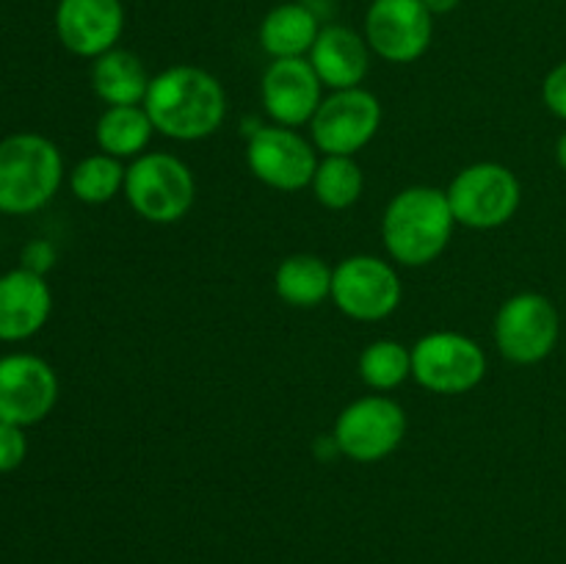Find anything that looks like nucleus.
I'll use <instances>...</instances> for the list:
<instances>
[{
  "label": "nucleus",
  "instance_id": "nucleus-1",
  "mask_svg": "<svg viewBox=\"0 0 566 564\" xmlns=\"http://www.w3.org/2000/svg\"><path fill=\"white\" fill-rule=\"evenodd\" d=\"M144 108L160 136L175 142H202L224 125L227 92L213 72L193 64H175L153 75Z\"/></svg>",
  "mask_w": 566,
  "mask_h": 564
},
{
  "label": "nucleus",
  "instance_id": "nucleus-2",
  "mask_svg": "<svg viewBox=\"0 0 566 564\" xmlns=\"http://www.w3.org/2000/svg\"><path fill=\"white\" fill-rule=\"evenodd\" d=\"M453 227L457 219L442 188L409 186L387 202L381 216V241L396 265L423 269L446 252Z\"/></svg>",
  "mask_w": 566,
  "mask_h": 564
},
{
  "label": "nucleus",
  "instance_id": "nucleus-3",
  "mask_svg": "<svg viewBox=\"0 0 566 564\" xmlns=\"http://www.w3.org/2000/svg\"><path fill=\"white\" fill-rule=\"evenodd\" d=\"M64 180L61 149L39 133L0 138V213L28 216L42 210Z\"/></svg>",
  "mask_w": 566,
  "mask_h": 564
},
{
  "label": "nucleus",
  "instance_id": "nucleus-4",
  "mask_svg": "<svg viewBox=\"0 0 566 564\" xmlns=\"http://www.w3.org/2000/svg\"><path fill=\"white\" fill-rule=\"evenodd\" d=\"M125 199L149 224H175L197 202L191 166L171 153H144L130 160L125 175Z\"/></svg>",
  "mask_w": 566,
  "mask_h": 564
},
{
  "label": "nucleus",
  "instance_id": "nucleus-5",
  "mask_svg": "<svg viewBox=\"0 0 566 564\" xmlns=\"http://www.w3.org/2000/svg\"><path fill=\"white\" fill-rule=\"evenodd\" d=\"M446 194L457 224L470 230H495L509 224L523 202V186L517 175L497 160L464 166Z\"/></svg>",
  "mask_w": 566,
  "mask_h": 564
},
{
  "label": "nucleus",
  "instance_id": "nucleus-6",
  "mask_svg": "<svg viewBox=\"0 0 566 564\" xmlns=\"http://www.w3.org/2000/svg\"><path fill=\"white\" fill-rule=\"evenodd\" d=\"M407 437V412L396 398L370 393L340 409L332 429V442L340 457L374 464L398 451Z\"/></svg>",
  "mask_w": 566,
  "mask_h": 564
},
{
  "label": "nucleus",
  "instance_id": "nucleus-7",
  "mask_svg": "<svg viewBox=\"0 0 566 564\" xmlns=\"http://www.w3.org/2000/svg\"><path fill=\"white\" fill-rule=\"evenodd\" d=\"M484 376V348L462 332H429L412 346V379L429 393L462 396V393L475 390Z\"/></svg>",
  "mask_w": 566,
  "mask_h": 564
},
{
  "label": "nucleus",
  "instance_id": "nucleus-8",
  "mask_svg": "<svg viewBox=\"0 0 566 564\" xmlns=\"http://www.w3.org/2000/svg\"><path fill=\"white\" fill-rule=\"evenodd\" d=\"M562 335V315L556 304L536 291H523L501 304L492 326L495 346L509 363L536 365L551 357Z\"/></svg>",
  "mask_w": 566,
  "mask_h": 564
},
{
  "label": "nucleus",
  "instance_id": "nucleus-9",
  "mask_svg": "<svg viewBox=\"0 0 566 564\" xmlns=\"http://www.w3.org/2000/svg\"><path fill=\"white\" fill-rule=\"evenodd\" d=\"M396 265L376 254H352L332 269V302L354 321H385L401 304Z\"/></svg>",
  "mask_w": 566,
  "mask_h": 564
},
{
  "label": "nucleus",
  "instance_id": "nucleus-10",
  "mask_svg": "<svg viewBox=\"0 0 566 564\" xmlns=\"http://www.w3.org/2000/svg\"><path fill=\"white\" fill-rule=\"evenodd\" d=\"M381 127V103L374 92L340 88L321 100L310 119V142L321 155H357L368 147Z\"/></svg>",
  "mask_w": 566,
  "mask_h": 564
},
{
  "label": "nucleus",
  "instance_id": "nucleus-11",
  "mask_svg": "<svg viewBox=\"0 0 566 564\" xmlns=\"http://www.w3.org/2000/svg\"><path fill=\"white\" fill-rule=\"evenodd\" d=\"M318 149L296 127L265 125L249 136L247 166L263 186L282 194L310 188L318 169Z\"/></svg>",
  "mask_w": 566,
  "mask_h": 564
},
{
  "label": "nucleus",
  "instance_id": "nucleus-12",
  "mask_svg": "<svg viewBox=\"0 0 566 564\" xmlns=\"http://www.w3.org/2000/svg\"><path fill=\"white\" fill-rule=\"evenodd\" d=\"M363 36L381 61L412 64L431 48L434 14L423 0H374L365 11Z\"/></svg>",
  "mask_w": 566,
  "mask_h": 564
},
{
  "label": "nucleus",
  "instance_id": "nucleus-13",
  "mask_svg": "<svg viewBox=\"0 0 566 564\" xmlns=\"http://www.w3.org/2000/svg\"><path fill=\"white\" fill-rule=\"evenodd\" d=\"M59 401V376L36 354L0 357V420L14 426L42 424Z\"/></svg>",
  "mask_w": 566,
  "mask_h": 564
},
{
  "label": "nucleus",
  "instance_id": "nucleus-14",
  "mask_svg": "<svg viewBox=\"0 0 566 564\" xmlns=\"http://www.w3.org/2000/svg\"><path fill=\"white\" fill-rule=\"evenodd\" d=\"M260 97L265 114L282 127H302L318 111L324 100V83L310 59H271L260 77Z\"/></svg>",
  "mask_w": 566,
  "mask_h": 564
},
{
  "label": "nucleus",
  "instance_id": "nucleus-15",
  "mask_svg": "<svg viewBox=\"0 0 566 564\" xmlns=\"http://www.w3.org/2000/svg\"><path fill=\"white\" fill-rule=\"evenodd\" d=\"M125 31L122 0H59L55 36L77 59H99L119 48Z\"/></svg>",
  "mask_w": 566,
  "mask_h": 564
},
{
  "label": "nucleus",
  "instance_id": "nucleus-16",
  "mask_svg": "<svg viewBox=\"0 0 566 564\" xmlns=\"http://www.w3.org/2000/svg\"><path fill=\"white\" fill-rule=\"evenodd\" d=\"M50 313H53V293L42 274L22 265L0 274V341H28L42 332Z\"/></svg>",
  "mask_w": 566,
  "mask_h": 564
},
{
  "label": "nucleus",
  "instance_id": "nucleus-17",
  "mask_svg": "<svg viewBox=\"0 0 566 564\" xmlns=\"http://www.w3.org/2000/svg\"><path fill=\"white\" fill-rule=\"evenodd\" d=\"M370 55L374 53H370L363 33L332 22V25L321 28L307 59L313 70L318 72L324 88L340 92V88L363 86L370 70Z\"/></svg>",
  "mask_w": 566,
  "mask_h": 564
},
{
  "label": "nucleus",
  "instance_id": "nucleus-18",
  "mask_svg": "<svg viewBox=\"0 0 566 564\" xmlns=\"http://www.w3.org/2000/svg\"><path fill=\"white\" fill-rule=\"evenodd\" d=\"M318 14L313 6L307 3H280L263 17L260 22V48L271 55V59H304L313 50L315 39L321 33Z\"/></svg>",
  "mask_w": 566,
  "mask_h": 564
},
{
  "label": "nucleus",
  "instance_id": "nucleus-19",
  "mask_svg": "<svg viewBox=\"0 0 566 564\" xmlns=\"http://www.w3.org/2000/svg\"><path fill=\"white\" fill-rule=\"evenodd\" d=\"M153 75L130 50L114 48L92 61V88L105 105H144Z\"/></svg>",
  "mask_w": 566,
  "mask_h": 564
},
{
  "label": "nucleus",
  "instance_id": "nucleus-20",
  "mask_svg": "<svg viewBox=\"0 0 566 564\" xmlns=\"http://www.w3.org/2000/svg\"><path fill=\"white\" fill-rule=\"evenodd\" d=\"M274 291L291 307H321L332 299V265L318 254H287L274 271Z\"/></svg>",
  "mask_w": 566,
  "mask_h": 564
},
{
  "label": "nucleus",
  "instance_id": "nucleus-21",
  "mask_svg": "<svg viewBox=\"0 0 566 564\" xmlns=\"http://www.w3.org/2000/svg\"><path fill=\"white\" fill-rule=\"evenodd\" d=\"M153 133L155 125L144 105H105L94 125L99 153L119 160H136L138 155L147 153Z\"/></svg>",
  "mask_w": 566,
  "mask_h": 564
},
{
  "label": "nucleus",
  "instance_id": "nucleus-22",
  "mask_svg": "<svg viewBox=\"0 0 566 564\" xmlns=\"http://www.w3.org/2000/svg\"><path fill=\"white\" fill-rule=\"evenodd\" d=\"M315 199L329 210H346L359 202L365 191V175L363 166L352 158V155H324L318 160L313 182Z\"/></svg>",
  "mask_w": 566,
  "mask_h": 564
},
{
  "label": "nucleus",
  "instance_id": "nucleus-23",
  "mask_svg": "<svg viewBox=\"0 0 566 564\" xmlns=\"http://www.w3.org/2000/svg\"><path fill=\"white\" fill-rule=\"evenodd\" d=\"M127 166L105 153L86 155L70 171V191L86 205H105L125 191Z\"/></svg>",
  "mask_w": 566,
  "mask_h": 564
},
{
  "label": "nucleus",
  "instance_id": "nucleus-24",
  "mask_svg": "<svg viewBox=\"0 0 566 564\" xmlns=\"http://www.w3.org/2000/svg\"><path fill=\"white\" fill-rule=\"evenodd\" d=\"M359 376L376 393L396 390L412 376V348L390 337L368 343L359 354Z\"/></svg>",
  "mask_w": 566,
  "mask_h": 564
},
{
  "label": "nucleus",
  "instance_id": "nucleus-25",
  "mask_svg": "<svg viewBox=\"0 0 566 564\" xmlns=\"http://www.w3.org/2000/svg\"><path fill=\"white\" fill-rule=\"evenodd\" d=\"M28 457V437L22 426L0 420V473H11Z\"/></svg>",
  "mask_w": 566,
  "mask_h": 564
},
{
  "label": "nucleus",
  "instance_id": "nucleus-26",
  "mask_svg": "<svg viewBox=\"0 0 566 564\" xmlns=\"http://www.w3.org/2000/svg\"><path fill=\"white\" fill-rule=\"evenodd\" d=\"M542 100H545L547 111L558 119L566 122V61L553 66L542 81Z\"/></svg>",
  "mask_w": 566,
  "mask_h": 564
},
{
  "label": "nucleus",
  "instance_id": "nucleus-27",
  "mask_svg": "<svg viewBox=\"0 0 566 564\" xmlns=\"http://www.w3.org/2000/svg\"><path fill=\"white\" fill-rule=\"evenodd\" d=\"M55 263V252L48 241H33L22 249V269L36 271L44 276V271Z\"/></svg>",
  "mask_w": 566,
  "mask_h": 564
},
{
  "label": "nucleus",
  "instance_id": "nucleus-28",
  "mask_svg": "<svg viewBox=\"0 0 566 564\" xmlns=\"http://www.w3.org/2000/svg\"><path fill=\"white\" fill-rule=\"evenodd\" d=\"M459 3H462V0H423V6H426V9H429L434 17L451 14V11L459 9Z\"/></svg>",
  "mask_w": 566,
  "mask_h": 564
},
{
  "label": "nucleus",
  "instance_id": "nucleus-29",
  "mask_svg": "<svg viewBox=\"0 0 566 564\" xmlns=\"http://www.w3.org/2000/svg\"><path fill=\"white\" fill-rule=\"evenodd\" d=\"M556 160H558V166H562V171L566 175V130L562 133V136H558V142H556Z\"/></svg>",
  "mask_w": 566,
  "mask_h": 564
}]
</instances>
